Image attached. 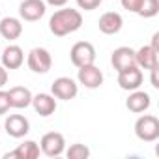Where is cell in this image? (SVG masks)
Here are the masks:
<instances>
[{
    "instance_id": "25",
    "label": "cell",
    "mask_w": 159,
    "mask_h": 159,
    "mask_svg": "<svg viewBox=\"0 0 159 159\" xmlns=\"http://www.w3.org/2000/svg\"><path fill=\"white\" fill-rule=\"evenodd\" d=\"M6 83H8V69L0 64V88L6 86Z\"/></svg>"
},
{
    "instance_id": "15",
    "label": "cell",
    "mask_w": 159,
    "mask_h": 159,
    "mask_svg": "<svg viewBox=\"0 0 159 159\" xmlns=\"http://www.w3.org/2000/svg\"><path fill=\"white\" fill-rule=\"evenodd\" d=\"M30 105L34 107V111L39 116H51L56 111V99L51 94H38V96H34Z\"/></svg>"
},
{
    "instance_id": "28",
    "label": "cell",
    "mask_w": 159,
    "mask_h": 159,
    "mask_svg": "<svg viewBox=\"0 0 159 159\" xmlns=\"http://www.w3.org/2000/svg\"><path fill=\"white\" fill-rule=\"evenodd\" d=\"M155 52H159V34H153V38H152V45H150Z\"/></svg>"
},
{
    "instance_id": "22",
    "label": "cell",
    "mask_w": 159,
    "mask_h": 159,
    "mask_svg": "<svg viewBox=\"0 0 159 159\" xmlns=\"http://www.w3.org/2000/svg\"><path fill=\"white\" fill-rule=\"evenodd\" d=\"M142 4H144V0H122L124 10H127L131 13H139V10L142 8Z\"/></svg>"
},
{
    "instance_id": "16",
    "label": "cell",
    "mask_w": 159,
    "mask_h": 159,
    "mask_svg": "<svg viewBox=\"0 0 159 159\" xmlns=\"http://www.w3.org/2000/svg\"><path fill=\"white\" fill-rule=\"evenodd\" d=\"M8 98H10V105L13 109H26L32 103L34 96L26 86H13V88H10Z\"/></svg>"
},
{
    "instance_id": "2",
    "label": "cell",
    "mask_w": 159,
    "mask_h": 159,
    "mask_svg": "<svg viewBox=\"0 0 159 159\" xmlns=\"http://www.w3.org/2000/svg\"><path fill=\"white\" fill-rule=\"evenodd\" d=\"M135 135L144 142H153L159 139V120L152 114H144L135 122Z\"/></svg>"
},
{
    "instance_id": "13",
    "label": "cell",
    "mask_w": 159,
    "mask_h": 159,
    "mask_svg": "<svg viewBox=\"0 0 159 159\" xmlns=\"http://www.w3.org/2000/svg\"><path fill=\"white\" fill-rule=\"evenodd\" d=\"M150 103H152L150 94H146V92H142V90L137 88V90H133V92L129 94V98H127V101H125V107H127L131 112L140 114V112H144V111L150 109Z\"/></svg>"
},
{
    "instance_id": "4",
    "label": "cell",
    "mask_w": 159,
    "mask_h": 159,
    "mask_svg": "<svg viewBox=\"0 0 159 159\" xmlns=\"http://www.w3.org/2000/svg\"><path fill=\"white\" fill-rule=\"evenodd\" d=\"M39 150L47 155V157H58L64 153L66 150V139L62 133L58 131H49L41 137V142H39Z\"/></svg>"
},
{
    "instance_id": "24",
    "label": "cell",
    "mask_w": 159,
    "mask_h": 159,
    "mask_svg": "<svg viewBox=\"0 0 159 159\" xmlns=\"http://www.w3.org/2000/svg\"><path fill=\"white\" fill-rule=\"evenodd\" d=\"M10 109H11V105H10V98H8V92L0 90V114H6Z\"/></svg>"
},
{
    "instance_id": "11",
    "label": "cell",
    "mask_w": 159,
    "mask_h": 159,
    "mask_svg": "<svg viewBox=\"0 0 159 159\" xmlns=\"http://www.w3.org/2000/svg\"><path fill=\"white\" fill-rule=\"evenodd\" d=\"M111 64L116 71H122V69H127V67H133L137 66V60H135V51L131 47H118L112 51V56H111Z\"/></svg>"
},
{
    "instance_id": "21",
    "label": "cell",
    "mask_w": 159,
    "mask_h": 159,
    "mask_svg": "<svg viewBox=\"0 0 159 159\" xmlns=\"http://www.w3.org/2000/svg\"><path fill=\"white\" fill-rule=\"evenodd\" d=\"M157 13H159V0H144L142 8L139 10V15L144 17V19L155 17Z\"/></svg>"
},
{
    "instance_id": "12",
    "label": "cell",
    "mask_w": 159,
    "mask_h": 159,
    "mask_svg": "<svg viewBox=\"0 0 159 159\" xmlns=\"http://www.w3.org/2000/svg\"><path fill=\"white\" fill-rule=\"evenodd\" d=\"M98 26H99V30H101L103 34L112 36V34H118V32L122 30L124 19H122V15L116 13V11H107V13H103V15L99 17Z\"/></svg>"
},
{
    "instance_id": "9",
    "label": "cell",
    "mask_w": 159,
    "mask_h": 159,
    "mask_svg": "<svg viewBox=\"0 0 159 159\" xmlns=\"http://www.w3.org/2000/svg\"><path fill=\"white\" fill-rule=\"evenodd\" d=\"M47 11V4L45 0H23L21 6H19V15L25 21H39Z\"/></svg>"
},
{
    "instance_id": "27",
    "label": "cell",
    "mask_w": 159,
    "mask_h": 159,
    "mask_svg": "<svg viewBox=\"0 0 159 159\" xmlns=\"http://www.w3.org/2000/svg\"><path fill=\"white\" fill-rule=\"evenodd\" d=\"M152 86L153 88H159V83H157V67H152Z\"/></svg>"
},
{
    "instance_id": "6",
    "label": "cell",
    "mask_w": 159,
    "mask_h": 159,
    "mask_svg": "<svg viewBox=\"0 0 159 159\" xmlns=\"http://www.w3.org/2000/svg\"><path fill=\"white\" fill-rule=\"evenodd\" d=\"M26 64L34 73H47L51 69V66H52V56H51V52L47 49L36 47V49H32L28 52Z\"/></svg>"
},
{
    "instance_id": "3",
    "label": "cell",
    "mask_w": 159,
    "mask_h": 159,
    "mask_svg": "<svg viewBox=\"0 0 159 159\" xmlns=\"http://www.w3.org/2000/svg\"><path fill=\"white\" fill-rule=\"evenodd\" d=\"M69 58H71V64L75 67H83V66H90L96 62V49L92 43L88 41H79L71 47L69 51Z\"/></svg>"
},
{
    "instance_id": "1",
    "label": "cell",
    "mask_w": 159,
    "mask_h": 159,
    "mask_svg": "<svg viewBox=\"0 0 159 159\" xmlns=\"http://www.w3.org/2000/svg\"><path fill=\"white\" fill-rule=\"evenodd\" d=\"M81 26H83V15H81V11H77L73 8L58 10L49 19V30L54 36H58V38H64L67 34H73V32H77Z\"/></svg>"
},
{
    "instance_id": "19",
    "label": "cell",
    "mask_w": 159,
    "mask_h": 159,
    "mask_svg": "<svg viewBox=\"0 0 159 159\" xmlns=\"http://www.w3.org/2000/svg\"><path fill=\"white\" fill-rule=\"evenodd\" d=\"M135 60H137V66L142 69L157 67V52L150 45H144L139 51H135Z\"/></svg>"
},
{
    "instance_id": "29",
    "label": "cell",
    "mask_w": 159,
    "mask_h": 159,
    "mask_svg": "<svg viewBox=\"0 0 159 159\" xmlns=\"http://www.w3.org/2000/svg\"><path fill=\"white\" fill-rule=\"evenodd\" d=\"M0 131H2V127H0Z\"/></svg>"
},
{
    "instance_id": "20",
    "label": "cell",
    "mask_w": 159,
    "mask_h": 159,
    "mask_svg": "<svg viewBox=\"0 0 159 159\" xmlns=\"http://www.w3.org/2000/svg\"><path fill=\"white\" fill-rule=\"evenodd\" d=\"M67 159H88L90 157V148L86 144H81V142H77V144H71L66 152Z\"/></svg>"
},
{
    "instance_id": "5",
    "label": "cell",
    "mask_w": 159,
    "mask_h": 159,
    "mask_svg": "<svg viewBox=\"0 0 159 159\" xmlns=\"http://www.w3.org/2000/svg\"><path fill=\"white\" fill-rule=\"evenodd\" d=\"M51 92L56 99L69 101L79 94V84L73 81L71 77H58L54 79V83L51 84Z\"/></svg>"
},
{
    "instance_id": "8",
    "label": "cell",
    "mask_w": 159,
    "mask_h": 159,
    "mask_svg": "<svg viewBox=\"0 0 159 159\" xmlns=\"http://www.w3.org/2000/svg\"><path fill=\"white\" fill-rule=\"evenodd\" d=\"M142 79H144V75H142V71H140L139 66H133V67H127V69L118 71V84H120L122 90L133 92V90L140 88Z\"/></svg>"
},
{
    "instance_id": "18",
    "label": "cell",
    "mask_w": 159,
    "mask_h": 159,
    "mask_svg": "<svg viewBox=\"0 0 159 159\" xmlns=\"http://www.w3.org/2000/svg\"><path fill=\"white\" fill-rule=\"evenodd\" d=\"M23 34V25L15 17H4L0 19V36L4 39H17Z\"/></svg>"
},
{
    "instance_id": "14",
    "label": "cell",
    "mask_w": 159,
    "mask_h": 159,
    "mask_svg": "<svg viewBox=\"0 0 159 159\" xmlns=\"http://www.w3.org/2000/svg\"><path fill=\"white\" fill-rule=\"evenodd\" d=\"M25 62V52L19 45H8L2 52V66L6 69H19Z\"/></svg>"
},
{
    "instance_id": "23",
    "label": "cell",
    "mask_w": 159,
    "mask_h": 159,
    "mask_svg": "<svg viewBox=\"0 0 159 159\" xmlns=\"http://www.w3.org/2000/svg\"><path fill=\"white\" fill-rule=\"evenodd\" d=\"M101 2H103V0H77L79 8L84 10V11H92V10H96V8H99Z\"/></svg>"
},
{
    "instance_id": "10",
    "label": "cell",
    "mask_w": 159,
    "mask_h": 159,
    "mask_svg": "<svg viewBox=\"0 0 159 159\" xmlns=\"http://www.w3.org/2000/svg\"><path fill=\"white\" fill-rule=\"evenodd\" d=\"M6 133L13 139H23L28 131H30V122L23 116V114H10L4 122Z\"/></svg>"
},
{
    "instance_id": "26",
    "label": "cell",
    "mask_w": 159,
    "mask_h": 159,
    "mask_svg": "<svg viewBox=\"0 0 159 159\" xmlns=\"http://www.w3.org/2000/svg\"><path fill=\"white\" fill-rule=\"evenodd\" d=\"M69 2V0H45V4H51V6H54V8H62V6H66Z\"/></svg>"
},
{
    "instance_id": "17",
    "label": "cell",
    "mask_w": 159,
    "mask_h": 159,
    "mask_svg": "<svg viewBox=\"0 0 159 159\" xmlns=\"http://www.w3.org/2000/svg\"><path fill=\"white\" fill-rule=\"evenodd\" d=\"M39 146H38V142H34V140H25L23 144H19L13 152H10V153H6L4 157L6 159H36V157H39Z\"/></svg>"
},
{
    "instance_id": "7",
    "label": "cell",
    "mask_w": 159,
    "mask_h": 159,
    "mask_svg": "<svg viewBox=\"0 0 159 159\" xmlns=\"http://www.w3.org/2000/svg\"><path fill=\"white\" fill-rule=\"evenodd\" d=\"M79 83H81L84 88H90V90H96L103 84V73L99 67H96L94 64L90 66H83V67H79Z\"/></svg>"
}]
</instances>
